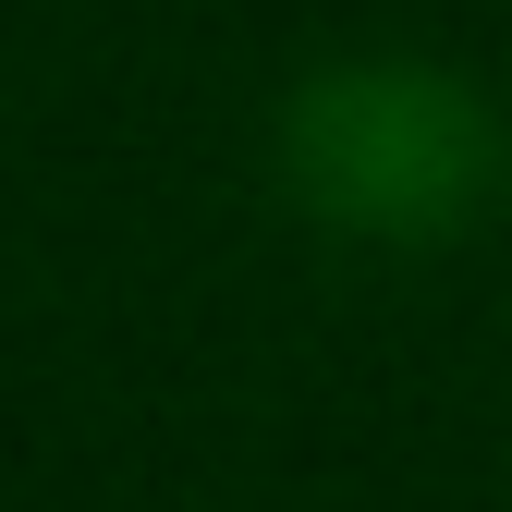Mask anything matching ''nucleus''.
Listing matches in <instances>:
<instances>
[{
	"instance_id": "nucleus-1",
	"label": "nucleus",
	"mask_w": 512,
	"mask_h": 512,
	"mask_svg": "<svg viewBox=\"0 0 512 512\" xmlns=\"http://www.w3.org/2000/svg\"><path fill=\"white\" fill-rule=\"evenodd\" d=\"M281 183L366 244H439L488 208L500 183V122L464 74L403 49H366V61H317L281 110Z\"/></svg>"
}]
</instances>
